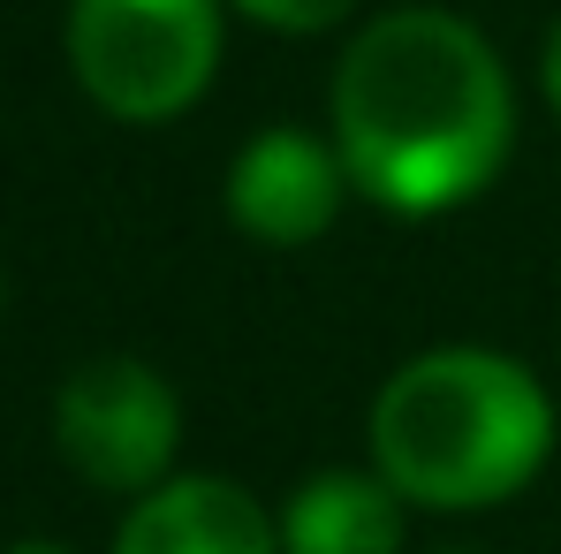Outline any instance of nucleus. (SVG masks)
<instances>
[{
  "instance_id": "5",
  "label": "nucleus",
  "mask_w": 561,
  "mask_h": 554,
  "mask_svg": "<svg viewBox=\"0 0 561 554\" xmlns=\"http://www.w3.org/2000/svg\"><path fill=\"white\" fill-rule=\"evenodd\" d=\"M350 190L342 145H319L311 129H266L228 168V221L259 244H311L334 228Z\"/></svg>"
},
{
  "instance_id": "4",
  "label": "nucleus",
  "mask_w": 561,
  "mask_h": 554,
  "mask_svg": "<svg viewBox=\"0 0 561 554\" xmlns=\"http://www.w3.org/2000/svg\"><path fill=\"white\" fill-rule=\"evenodd\" d=\"M183 410L168 395V380L137 358H99L69 372L61 403H54V441L92 486L106 494H145L168 463H175Z\"/></svg>"
},
{
  "instance_id": "10",
  "label": "nucleus",
  "mask_w": 561,
  "mask_h": 554,
  "mask_svg": "<svg viewBox=\"0 0 561 554\" xmlns=\"http://www.w3.org/2000/svg\"><path fill=\"white\" fill-rule=\"evenodd\" d=\"M8 554H61V547H8Z\"/></svg>"
},
{
  "instance_id": "2",
  "label": "nucleus",
  "mask_w": 561,
  "mask_h": 554,
  "mask_svg": "<svg viewBox=\"0 0 561 554\" xmlns=\"http://www.w3.org/2000/svg\"><path fill=\"white\" fill-rule=\"evenodd\" d=\"M554 449V403L516 358L433 350L373 403L379 478L425 509H485L539 478Z\"/></svg>"
},
{
  "instance_id": "8",
  "label": "nucleus",
  "mask_w": 561,
  "mask_h": 554,
  "mask_svg": "<svg viewBox=\"0 0 561 554\" xmlns=\"http://www.w3.org/2000/svg\"><path fill=\"white\" fill-rule=\"evenodd\" d=\"M243 15H259V23H274V31H327V23H342L357 0H236Z\"/></svg>"
},
{
  "instance_id": "7",
  "label": "nucleus",
  "mask_w": 561,
  "mask_h": 554,
  "mask_svg": "<svg viewBox=\"0 0 561 554\" xmlns=\"http://www.w3.org/2000/svg\"><path fill=\"white\" fill-rule=\"evenodd\" d=\"M280 554H402V494L365 471H327L280 509Z\"/></svg>"
},
{
  "instance_id": "6",
  "label": "nucleus",
  "mask_w": 561,
  "mask_h": 554,
  "mask_svg": "<svg viewBox=\"0 0 561 554\" xmlns=\"http://www.w3.org/2000/svg\"><path fill=\"white\" fill-rule=\"evenodd\" d=\"M114 554H280V532L243 486L175 478V486H152L129 509Z\"/></svg>"
},
{
  "instance_id": "1",
  "label": "nucleus",
  "mask_w": 561,
  "mask_h": 554,
  "mask_svg": "<svg viewBox=\"0 0 561 554\" xmlns=\"http://www.w3.org/2000/svg\"><path fill=\"white\" fill-rule=\"evenodd\" d=\"M508 69L448 8L365 23L334 69V145L350 183L394 213H448L508 160Z\"/></svg>"
},
{
  "instance_id": "9",
  "label": "nucleus",
  "mask_w": 561,
  "mask_h": 554,
  "mask_svg": "<svg viewBox=\"0 0 561 554\" xmlns=\"http://www.w3.org/2000/svg\"><path fill=\"white\" fill-rule=\"evenodd\" d=\"M539 77H547V99L561 106V23H554V38H547V61H539Z\"/></svg>"
},
{
  "instance_id": "3",
  "label": "nucleus",
  "mask_w": 561,
  "mask_h": 554,
  "mask_svg": "<svg viewBox=\"0 0 561 554\" xmlns=\"http://www.w3.org/2000/svg\"><path fill=\"white\" fill-rule=\"evenodd\" d=\"M77 84L122 122H168L213 84L220 0H77L69 8Z\"/></svg>"
}]
</instances>
